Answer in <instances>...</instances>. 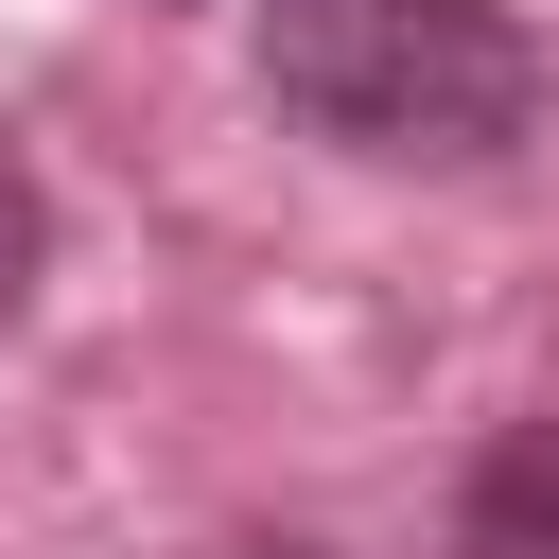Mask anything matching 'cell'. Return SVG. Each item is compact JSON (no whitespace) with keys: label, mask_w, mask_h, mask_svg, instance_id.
<instances>
[{"label":"cell","mask_w":559,"mask_h":559,"mask_svg":"<svg viewBox=\"0 0 559 559\" xmlns=\"http://www.w3.org/2000/svg\"><path fill=\"white\" fill-rule=\"evenodd\" d=\"M262 105L332 157L472 175L559 105V70L507 0H262Z\"/></svg>","instance_id":"6da1fadb"},{"label":"cell","mask_w":559,"mask_h":559,"mask_svg":"<svg viewBox=\"0 0 559 559\" xmlns=\"http://www.w3.org/2000/svg\"><path fill=\"white\" fill-rule=\"evenodd\" d=\"M437 559H559V419H507L454 489V542Z\"/></svg>","instance_id":"7a4b0ae2"},{"label":"cell","mask_w":559,"mask_h":559,"mask_svg":"<svg viewBox=\"0 0 559 559\" xmlns=\"http://www.w3.org/2000/svg\"><path fill=\"white\" fill-rule=\"evenodd\" d=\"M17 280H35V175L0 157V314H17Z\"/></svg>","instance_id":"3957f363"},{"label":"cell","mask_w":559,"mask_h":559,"mask_svg":"<svg viewBox=\"0 0 559 559\" xmlns=\"http://www.w3.org/2000/svg\"><path fill=\"white\" fill-rule=\"evenodd\" d=\"M245 559H314V542H245Z\"/></svg>","instance_id":"277c9868"}]
</instances>
